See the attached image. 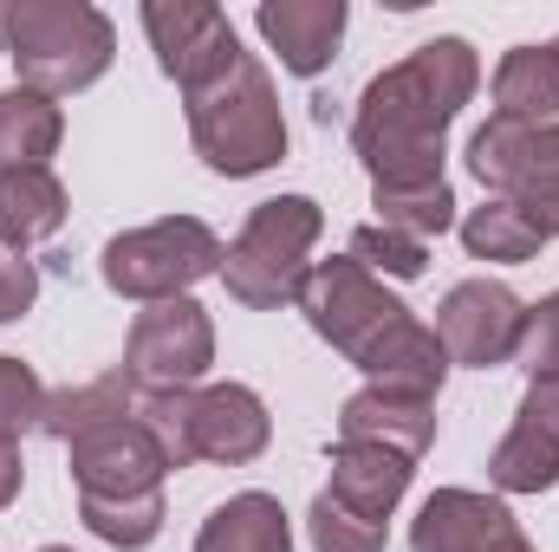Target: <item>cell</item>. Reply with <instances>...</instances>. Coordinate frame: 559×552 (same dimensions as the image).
I'll use <instances>...</instances> for the list:
<instances>
[{"label":"cell","instance_id":"cell-1","mask_svg":"<svg viewBox=\"0 0 559 552\" xmlns=\"http://www.w3.org/2000/svg\"><path fill=\"white\" fill-rule=\"evenodd\" d=\"M475 85L481 59L468 39H429L391 72H378L352 118V149L371 169V189L442 182V137L455 111L475 98Z\"/></svg>","mask_w":559,"mask_h":552},{"label":"cell","instance_id":"cell-2","mask_svg":"<svg viewBox=\"0 0 559 552\" xmlns=\"http://www.w3.org/2000/svg\"><path fill=\"white\" fill-rule=\"evenodd\" d=\"M0 52L13 59L20 85L39 98H72L111 72L118 33L85 0H7L0 13Z\"/></svg>","mask_w":559,"mask_h":552},{"label":"cell","instance_id":"cell-3","mask_svg":"<svg viewBox=\"0 0 559 552\" xmlns=\"http://www.w3.org/2000/svg\"><path fill=\"white\" fill-rule=\"evenodd\" d=\"M138 422L156 435L169 468L189 461H222V468H248L261 461V448L274 442L267 404L248 384H209V391H156L138 404Z\"/></svg>","mask_w":559,"mask_h":552},{"label":"cell","instance_id":"cell-4","mask_svg":"<svg viewBox=\"0 0 559 552\" xmlns=\"http://www.w3.org/2000/svg\"><path fill=\"white\" fill-rule=\"evenodd\" d=\"M189 137L215 176H261L286 156L280 92L254 52H241V65L222 72L215 85L189 92Z\"/></svg>","mask_w":559,"mask_h":552},{"label":"cell","instance_id":"cell-5","mask_svg":"<svg viewBox=\"0 0 559 552\" xmlns=\"http://www.w3.org/2000/svg\"><path fill=\"white\" fill-rule=\"evenodd\" d=\"M325 235V215L312 195H274L248 215V228L222 248V279L248 312H280L299 299L312 274V241Z\"/></svg>","mask_w":559,"mask_h":552},{"label":"cell","instance_id":"cell-6","mask_svg":"<svg viewBox=\"0 0 559 552\" xmlns=\"http://www.w3.org/2000/svg\"><path fill=\"white\" fill-rule=\"evenodd\" d=\"M222 274V241L209 221L195 215H169V221H150V228H131L105 248V286L124 292V299H182L195 279Z\"/></svg>","mask_w":559,"mask_h":552},{"label":"cell","instance_id":"cell-7","mask_svg":"<svg viewBox=\"0 0 559 552\" xmlns=\"http://www.w3.org/2000/svg\"><path fill=\"white\" fill-rule=\"evenodd\" d=\"M468 169L495 202L521 208L547 241H559V124H508L488 118L468 143Z\"/></svg>","mask_w":559,"mask_h":552},{"label":"cell","instance_id":"cell-8","mask_svg":"<svg viewBox=\"0 0 559 552\" xmlns=\"http://www.w3.org/2000/svg\"><path fill=\"white\" fill-rule=\"evenodd\" d=\"M299 312H306V325H312L332 351H345L352 364H358L365 351H378V345L411 319V305H404L397 292H384V279L365 274L352 254H345V261H319V267L306 274Z\"/></svg>","mask_w":559,"mask_h":552},{"label":"cell","instance_id":"cell-9","mask_svg":"<svg viewBox=\"0 0 559 552\" xmlns=\"http://www.w3.org/2000/svg\"><path fill=\"white\" fill-rule=\"evenodd\" d=\"M215 364V325L209 312L182 292V299H156L143 305L124 345V377L138 384L143 397L156 391H189L202 371Z\"/></svg>","mask_w":559,"mask_h":552},{"label":"cell","instance_id":"cell-10","mask_svg":"<svg viewBox=\"0 0 559 552\" xmlns=\"http://www.w3.org/2000/svg\"><path fill=\"white\" fill-rule=\"evenodd\" d=\"M66 448H72L79 507H131V501H156L163 494L169 461H163L156 435L143 429L138 416L105 422V429H92V435H79Z\"/></svg>","mask_w":559,"mask_h":552},{"label":"cell","instance_id":"cell-11","mask_svg":"<svg viewBox=\"0 0 559 552\" xmlns=\"http://www.w3.org/2000/svg\"><path fill=\"white\" fill-rule=\"evenodd\" d=\"M143 33L156 46V65L182 85V98L241 65V39L215 0H143Z\"/></svg>","mask_w":559,"mask_h":552},{"label":"cell","instance_id":"cell-12","mask_svg":"<svg viewBox=\"0 0 559 552\" xmlns=\"http://www.w3.org/2000/svg\"><path fill=\"white\" fill-rule=\"evenodd\" d=\"M521 332H527V305L501 279H462L436 312V338L449 364H468V371L508 364L521 351Z\"/></svg>","mask_w":559,"mask_h":552},{"label":"cell","instance_id":"cell-13","mask_svg":"<svg viewBox=\"0 0 559 552\" xmlns=\"http://www.w3.org/2000/svg\"><path fill=\"white\" fill-rule=\"evenodd\" d=\"M411 552H534L521 520L475 494V488H436L411 520Z\"/></svg>","mask_w":559,"mask_h":552},{"label":"cell","instance_id":"cell-14","mask_svg":"<svg viewBox=\"0 0 559 552\" xmlns=\"http://www.w3.org/2000/svg\"><path fill=\"white\" fill-rule=\"evenodd\" d=\"M488 481L501 494H547L559 481V377L527 384V397L514 410V429L488 455Z\"/></svg>","mask_w":559,"mask_h":552},{"label":"cell","instance_id":"cell-15","mask_svg":"<svg viewBox=\"0 0 559 552\" xmlns=\"http://www.w3.org/2000/svg\"><path fill=\"white\" fill-rule=\"evenodd\" d=\"M254 26L293 79H319L345 39V0H261Z\"/></svg>","mask_w":559,"mask_h":552},{"label":"cell","instance_id":"cell-16","mask_svg":"<svg viewBox=\"0 0 559 552\" xmlns=\"http://www.w3.org/2000/svg\"><path fill=\"white\" fill-rule=\"evenodd\" d=\"M358 371L371 377V391H391V397H417V404H436L442 377H449V351L436 338V325L423 319H404L378 351L358 358Z\"/></svg>","mask_w":559,"mask_h":552},{"label":"cell","instance_id":"cell-17","mask_svg":"<svg viewBox=\"0 0 559 552\" xmlns=\"http://www.w3.org/2000/svg\"><path fill=\"white\" fill-rule=\"evenodd\" d=\"M411 475H417V461H404V455H391V448H371V442H338L332 448V501H345L352 514H365V520H391L397 514V501L411 494Z\"/></svg>","mask_w":559,"mask_h":552},{"label":"cell","instance_id":"cell-18","mask_svg":"<svg viewBox=\"0 0 559 552\" xmlns=\"http://www.w3.org/2000/svg\"><path fill=\"white\" fill-rule=\"evenodd\" d=\"M338 442H371V448H391V455L417 461L423 448L436 442V404L391 397V391H358L338 410Z\"/></svg>","mask_w":559,"mask_h":552},{"label":"cell","instance_id":"cell-19","mask_svg":"<svg viewBox=\"0 0 559 552\" xmlns=\"http://www.w3.org/2000/svg\"><path fill=\"white\" fill-rule=\"evenodd\" d=\"M66 228V182L52 169H0V248L26 254Z\"/></svg>","mask_w":559,"mask_h":552},{"label":"cell","instance_id":"cell-20","mask_svg":"<svg viewBox=\"0 0 559 552\" xmlns=\"http://www.w3.org/2000/svg\"><path fill=\"white\" fill-rule=\"evenodd\" d=\"M495 118L508 124H559V52L514 46L495 72Z\"/></svg>","mask_w":559,"mask_h":552},{"label":"cell","instance_id":"cell-21","mask_svg":"<svg viewBox=\"0 0 559 552\" xmlns=\"http://www.w3.org/2000/svg\"><path fill=\"white\" fill-rule=\"evenodd\" d=\"M195 552H293L286 507H280L274 494H235V501H222L202 520Z\"/></svg>","mask_w":559,"mask_h":552},{"label":"cell","instance_id":"cell-22","mask_svg":"<svg viewBox=\"0 0 559 552\" xmlns=\"http://www.w3.org/2000/svg\"><path fill=\"white\" fill-rule=\"evenodd\" d=\"M66 137V118L52 98L13 85L0 92V169H46V156Z\"/></svg>","mask_w":559,"mask_h":552},{"label":"cell","instance_id":"cell-23","mask_svg":"<svg viewBox=\"0 0 559 552\" xmlns=\"http://www.w3.org/2000/svg\"><path fill=\"white\" fill-rule=\"evenodd\" d=\"M138 384L124 377V371H111V377H98V384H79V391H59V397H46V416H39V429L52 435V442H79V435H92V429H105V422H124V416H138Z\"/></svg>","mask_w":559,"mask_h":552},{"label":"cell","instance_id":"cell-24","mask_svg":"<svg viewBox=\"0 0 559 552\" xmlns=\"http://www.w3.org/2000/svg\"><path fill=\"white\" fill-rule=\"evenodd\" d=\"M462 248H468L475 261H508V267H521V261H534V254L547 248V235H540L521 208L481 202V208L462 221Z\"/></svg>","mask_w":559,"mask_h":552},{"label":"cell","instance_id":"cell-25","mask_svg":"<svg viewBox=\"0 0 559 552\" xmlns=\"http://www.w3.org/2000/svg\"><path fill=\"white\" fill-rule=\"evenodd\" d=\"M371 208H378V228H397V235H411V241H429V235H449V228H455V195H449V182L371 189Z\"/></svg>","mask_w":559,"mask_h":552},{"label":"cell","instance_id":"cell-26","mask_svg":"<svg viewBox=\"0 0 559 552\" xmlns=\"http://www.w3.org/2000/svg\"><path fill=\"white\" fill-rule=\"evenodd\" d=\"M352 261H358L365 274H391V279H417L423 267H429L423 241L397 235V228H378V221H365V228L352 235Z\"/></svg>","mask_w":559,"mask_h":552},{"label":"cell","instance_id":"cell-27","mask_svg":"<svg viewBox=\"0 0 559 552\" xmlns=\"http://www.w3.org/2000/svg\"><path fill=\"white\" fill-rule=\"evenodd\" d=\"M312 547L319 552H384V520H365L345 501L319 494L312 501Z\"/></svg>","mask_w":559,"mask_h":552},{"label":"cell","instance_id":"cell-28","mask_svg":"<svg viewBox=\"0 0 559 552\" xmlns=\"http://www.w3.org/2000/svg\"><path fill=\"white\" fill-rule=\"evenodd\" d=\"M39 416H46V384L33 377V364L0 358V435L20 442V429H39Z\"/></svg>","mask_w":559,"mask_h":552},{"label":"cell","instance_id":"cell-29","mask_svg":"<svg viewBox=\"0 0 559 552\" xmlns=\"http://www.w3.org/2000/svg\"><path fill=\"white\" fill-rule=\"evenodd\" d=\"M514 364L540 384V377H559V292H547L540 305H527V332H521V351Z\"/></svg>","mask_w":559,"mask_h":552},{"label":"cell","instance_id":"cell-30","mask_svg":"<svg viewBox=\"0 0 559 552\" xmlns=\"http://www.w3.org/2000/svg\"><path fill=\"white\" fill-rule=\"evenodd\" d=\"M33 299H39V267H33L26 254L0 248V325L26 319V312H33Z\"/></svg>","mask_w":559,"mask_h":552},{"label":"cell","instance_id":"cell-31","mask_svg":"<svg viewBox=\"0 0 559 552\" xmlns=\"http://www.w3.org/2000/svg\"><path fill=\"white\" fill-rule=\"evenodd\" d=\"M20 481H26V461H20V442H13V435H0V507H13V494H20Z\"/></svg>","mask_w":559,"mask_h":552},{"label":"cell","instance_id":"cell-32","mask_svg":"<svg viewBox=\"0 0 559 552\" xmlns=\"http://www.w3.org/2000/svg\"><path fill=\"white\" fill-rule=\"evenodd\" d=\"M46 552H72V547H46Z\"/></svg>","mask_w":559,"mask_h":552},{"label":"cell","instance_id":"cell-33","mask_svg":"<svg viewBox=\"0 0 559 552\" xmlns=\"http://www.w3.org/2000/svg\"><path fill=\"white\" fill-rule=\"evenodd\" d=\"M0 13H7V0H0Z\"/></svg>","mask_w":559,"mask_h":552},{"label":"cell","instance_id":"cell-34","mask_svg":"<svg viewBox=\"0 0 559 552\" xmlns=\"http://www.w3.org/2000/svg\"><path fill=\"white\" fill-rule=\"evenodd\" d=\"M554 52H559V46H554Z\"/></svg>","mask_w":559,"mask_h":552}]
</instances>
